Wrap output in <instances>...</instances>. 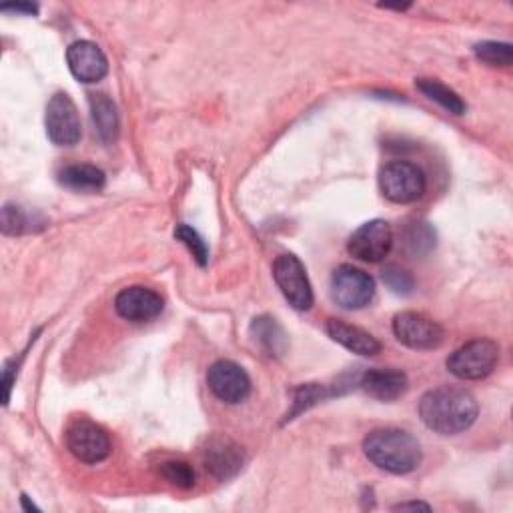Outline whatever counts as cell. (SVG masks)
<instances>
[{"label":"cell","mask_w":513,"mask_h":513,"mask_svg":"<svg viewBox=\"0 0 513 513\" xmlns=\"http://www.w3.org/2000/svg\"><path fill=\"white\" fill-rule=\"evenodd\" d=\"M29 229V217L17 205H5L3 209V233L5 235H21Z\"/></svg>","instance_id":"4316f807"},{"label":"cell","mask_w":513,"mask_h":513,"mask_svg":"<svg viewBox=\"0 0 513 513\" xmlns=\"http://www.w3.org/2000/svg\"><path fill=\"white\" fill-rule=\"evenodd\" d=\"M21 501H23V507H25L27 511H33V509H35V511H39V507H37L35 503H31L27 495H23V497H21Z\"/></svg>","instance_id":"f546056e"},{"label":"cell","mask_w":513,"mask_h":513,"mask_svg":"<svg viewBox=\"0 0 513 513\" xmlns=\"http://www.w3.org/2000/svg\"><path fill=\"white\" fill-rule=\"evenodd\" d=\"M65 443L79 461L89 465L105 461L113 449L109 433L91 419H75L65 433Z\"/></svg>","instance_id":"5b68a950"},{"label":"cell","mask_w":513,"mask_h":513,"mask_svg":"<svg viewBox=\"0 0 513 513\" xmlns=\"http://www.w3.org/2000/svg\"><path fill=\"white\" fill-rule=\"evenodd\" d=\"M393 247L391 225L383 219L363 223L347 241V251L363 263L383 261Z\"/></svg>","instance_id":"30bf717a"},{"label":"cell","mask_w":513,"mask_h":513,"mask_svg":"<svg viewBox=\"0 0 513 513\" xmlns=\"http://www.w3.org/2000/svg\"><path fill=\"white\" fill-rule=\"evenodd\" d=\"M403 251L413 257H423L435 247V231L425 221H413L401 231Z\"/></svg>","instance_id":"44dd1931"},{"label":"cell","mask_w":513,"mask_h":513,"mask_svg":"<svg viewBox=\"0 0 513 513\" xmlns=\"http://www.w3.org/2000/svg\"><path fill=\"white\" fill-rule=\"evenodd\" d=\"M207 385L211 393L227 405H239L251 395V379L247 371L229 359L215 361L209 367Z\"/></svg>","instance_id":"8fae6325"},{"label":"cell","mask_w":513,"mask_h":513,"mask_svg":"<svg viewBox=\"0 0 513 513\" xmlns=\"http://www.w3.org/2000/svg\"><path fill=\"white\" fill-rule=\"evenodd\" d=\"M381 277H383V283L389 287V291L399 295V297H407V295H411L415 291L413 275L407 269L399 267V265H387L383 269Z\"/></svg>","instance_id":"d4e9b609"},{"label":"cell","mask_w":513,"mask_h":513,"mask_svg":"<svg viewBox=\"0 0 513 513\" xmlns=\"http://www.w3.org/2000/svg\"><path fill=\"white\" fill-rule=\"evenodd\" d=\"M203 459L207 471L213 477L227 481L241 471L245 463V451L229 437H213L203 449Z\"/></svg>","instance_id":"5bb4252c"},{"label":"cell","mask_w":513,"mask_h":513,"mask_svg":"<svg viewBox=\"0 0 513 513\" xmlns=\"http://www.w3.org/2000/svg\"><path fill=\"white\" fill-rule=\"evenodd\" d=\"M47 135L49 139L59 147H73L83 137L81 117L77 111V105L67 93H57L49 105L45 115Z\"/></svg>","instance_id":"ba28073f"},{"label":"cell","mask_w":513,"mask_h":513,"mask_svg":"<svg viewBox=\"0 0 513 513\" xmlns=\"http://www.w3.org/2000/svg\"><path fill=\"white\" fill-rule=\"evenodd\" d=\"M415 87H417L419 93H423L433 103L441 105L451 115H463L465 109H467L463 99L453 89H449L447 85L439 83L437 79H417Z\"/></svg>","instance_id":"ffe728a7"},{"label":"cell","mask_w":513,"mask_h":513,"mask_svg":"<svg viewBox=\"0 0 513 513\" xmlns=\"http://www.w3.org/2000/svg\"><path fill=\"white\" fill-rule=\"evenodd\" d=\"M163 307V297L157 291L141 285L127 287L115 297L117 313L133 323H147L157 319L163 313Z\"/></svg>","instance_id":"7c38bea8"},{"label":"cell","mask_w":513,"mask_h":513,"mask_svg":"<svg viewBox=\"0 0 513 513\" xmlns=\"http://www.w3.org/2000/svg\"><path fill=\"white\" fill-rule=\"evenodd\" d=\"M393 509H395V511H405V509H425V511H429L431 505H427V503H423V501H409V503H399V505H395Z\"/></svg>","instance_id":"f1b7e54d"},{"label":"cell","mask_w":513,"mask_h":513,"mask_svg":"<svg viewBox=\"0 0 513 513\" xmlns=\"http://www.w3.org/2000/svg\"><path fill=\"white\" fill-rule=\"evenodd\" d=\"M335 391H329L325 385H319V383H307V385H301L297 391H295V401H293V409L287 413V419H295L299 413L307 411L309 407L317 405L319 401H323L325 397L333 395Z\"/></svg>","instance_id":"7402d4cb"},{"label":"cell","mask_w":513,"mask_h":513,"mask_svg":"<svg viewBox=\"0 0 513 513\" xmlns=\"http://www.w3.org/2000/svg\"><path fill=\"white\" fill-rule=\"evenodd\" d=\"M251 335L271 357H281L287 351V335L273 317L263 315L253 319Z\"/></svg>","instance_id":"ac0fdd59"},{"label":"cell","mask_w":513,"mask_h":513,"mask_svg":"<svg viewBox=\"0 0 513 513\" xmlns=\"http://www.w3.org/2000/svg\"><path fill=\"white\" fill-rule=\"evenodd\" d=\"M105 181V173L95 165H71L61 171V183L77 193H99Z\"/></svg>","instance_id":"d6986e66"},{"label":"cell","mask_w":513,"mask_h":513,"mask_svg":"<svg viewBox=\"0 0 513 513\" xmlns=\"http://www.w3.org/2000/svg\"><path fill=\"white\" fill-rule=\"evenodd\" d=\"M363 453L375 467L393 475L415 471L423 459L417 437L395 427L371 431L363 441Z\"/></svg>","instance_id":"7a4b0ae2"},{"label":"cell","mask_w":513,"mask_h":513,"mask_svg":"<svg viewBox=\"0 0 513 513\" xmlns=\"http://www.w3.org/2000/svg\"><path fill=\"white\" fill-rule=\"evenodd\" d=\"M161 475L181 489H191L195 485V471L187 461H167L161 465Z\"/></svg>","instance_id":"484cf974"},{"label":"cell","mask_w":513,"mask_h":513,"mask_svg":"<svg viewBox=\"0 0 513 513\" xmlns=\"http://www.w3.org/2000/svg\"><path fill=\"white\" fill-rule=\"evenodd\" d=\"M325 331L335 343L343 345L345 349H349L357 355L371 357L381 351V343L371 333H367L355 325H349L341 319H329L325 325Z\"/></svg>","instance_id":"2e32d148"},{"label":"cell","mask_w":513,"mask_h":513,"mask_svg":"<svg viewBox=\"0 0 513 513\" xmlns=\"http://www.w3.org/2000/svg\"><path fill=\"white\" fill-rule=\"evenodd\" d=\"M0 11L3 13H25V15H37L39 13V7L33 5V3H13V5H3L0 7Z\"/></svg>","instance_id":"83f0119b"},{"label":"cell","mask_w":513,"mask_h":513,"mask_svg":"<svg viewBox=\"0 0 513 513\" xmlns=\"http://www.w3.org/2000/svg\"><path fill=\"white\" fill-rule=\"evenodd\" d=\"M67 63L73 77L85 85L99 83L109 73V61L103 49L91 41H77L67 51Z\"/></svg>","instance_id":"4fadbf2b"},{"label":"cell","mask_w":513,"mask_h":513,"mask_svg":"<svg viewBox=\"0 0 513 513\" xmlns=\"http://www.w3.org/2000/svg\"><path fill=\"white\" fill-rule=\"evenodd\" d=\"M393 333L405 347L421 351L437 349L445 339V331L437 321L415 311H403L395 315Z\"/></svg>","instance_id":"9c48e42d"},{"label":"cell","mask_w":513,"mask_h":513,"mask_svg":"<svg viewBox=\"0 0 513 513\" xmlns=\"http://www.w3.org/2000/svg\"><path fill=\"white\" fill-rule=\"evenodd\" d=\"M379 189L395 205H409L425 195V173L409 161H391L379 171Z\"/></svg>","instance_id":"3957f363"},{"label":"cell","mask_w":513,"mask_h":513,"mask_svg":"<svg viewBox=\"0 0 513 513\" xmlns=\"http://www.w3.org/2000/svg\"><path fill=\"white\" fill-rule=\"evenodd\" d=\"M89 105L99 139L107 145L115 143L119 137V113L115 103L107 95H89Z\"/></svg>","instance_id":"e0dca14e"},{"label":"cell","mask_w":513,"mask_h":513,"mask_svg":"<svg viewBox=\"0 0 513 513\" xmlns=\"http://www.w3.org/2000/svg\"><path fill=\"white\" fill-rule=\"evenodd\" d=\"M273 279L281 289L283 297L297 311H309L313 307V289L303 263L291 255H279L273 263Z\"/></svg>","instance_id":"52a82bcc"},{"label":"cell","mask_w":513,"mask_h":513,"mask_svg":"<svg viewBox=\"0 0 513 513\" xmlns=\"http://www.w3.org/2000/svg\"><path fill=\"white\" fill-rule=\"evenodd\" d=\"M475 57L489 67H509L513 61V49L509 43L485 41L475 45Z\"/></svg>","instance_id":"603a6c76"},{"label":"cell","mask_w":513,"mask_h":513,"mask_svg":"<svg viewBox=\"0 0 513 513\" xmlns=\"http://www.w3.org/2000/svg\"><path fill=\"white\" fill-rule=\"evenodd\" d=\"M175 237L191 251L193 259L197 261L199 267H205L209 263V247L207 243L203 241V237L189 225L181 223L177 229H175Z\"/></svg>","instance_id":"cb8c5ba5"},{"label":"cell","mask_w":513,"mask_h":513,"mask_svg":"<svg viewBox=\"0 0 513 513\" xmlns=\"http://www.w3.org/2000/svg\"><path fill=\"white\" fill-rule=\"evenodd\" d=\"M475 397L461 387H435L419 401L421 421L439 435H457L467 431L477 419Z\"/></svg>","instance_id":"6da1fadb"},{"label":"cell","mask_w":513,"mask_h":513,"mask_svg":"<svg viewBox=\"0 0 513 513\" xmlns=\"http://www.w3.org/2000/svg\"><path fill=\"white\" fill-rule=\"evenodd\" d=\"M499 359V347L491 339H473L447 357L451 375L463 381H477L487 377Z\"/></svg>","instance_id":"277c9868"},{"label":"cell","mask_w":513,"mask_h":513,"mask_svg":"<svg viewBox=\"0 0 513 513\" xmlns=\"http://www.w3.org/2000/svg\"><path fill=\"white\" fill-rule=\"evenodd\" d=\"M331 295L339 307L357 311L373 301L375 281L369 273L353 265H341L331 275Z\"/></svg>","instance_id":"8992f818"},{"label":"cell","mask_w":513,"mask_h":513,"mask_svg":"<svg viewBox=\"0 0 513 513\" xmlns=\"http://www.w3.org/2000/svg\"><path fill=\"white\" fill-rule=\"evenodd\" d=\"M359 387L373 399L395 401L407 391L409 381L397 369H369L359 377Z\"/></svg>","instance_id":"9a60e30c"}]
</instances>
